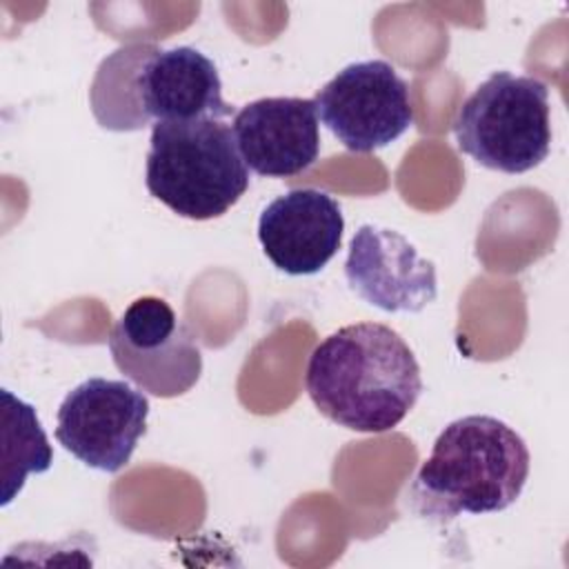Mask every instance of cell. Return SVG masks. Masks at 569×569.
<instances>
[{"instance_id": "6da1fadb", "label": "cell", "mask_w": 569, "mask_h": 569, "mask_svg": "<svg viewBox=\"0 0 569 569\" xmlns=\"http://www.w3.org/2000/svg\"><path fill=\"white\" fill-rule=\"evenodd\" d=\"M305 387L331 422L382 433L413 409L422 376L398 331L380 322H356L340 327L311 351Z\"/></svg>"}, {"instance_id": "7a4b0ae2", "label": "cell", "mask_w": 569, "mask_h": 569, "mask_svg": "<svg viewBox=\"0 0 569 569\" xmlns=\"http://www.w3.org/2000/svg\"><path fill=\"white\" fill-rule=\"evenodd\" d=\"M525 440L493 416L447 425L418 469L409 502L420 516L493 513L516 502L529 478Z\"/></svg>"}, {"instance_id": "3957f363", "label": "cell", "mask_w": 569, "mask_h": 569, "mask_svg": "<svg viewBox=\"0 0 569 569\" xmlns=\"http://www.w3.org/2000/svg\"><path fill=\"white\" fill-rule=\"evenodd\" d=\"M149 193L173 213L211 220L227 213L249 189L233 129L222 120L156 122L147 153Z\"/></svg>"}, {"instance_id": "277c9868", "label": "cell", "mask_w": 569, "mask_h": 569, "mask_svg": "<svg viewBox=\"0 0 569 569\" xmlns=\"http://www.w3.org/2000/svg\"><path fill=\"white\" fill-rule=\"evenodd\" d=\"M458 149L478 164L525 173L551 149L549 89L533 76L491 73L453 118Z\"/></svg>"}, {"instance_id": "5b68a950", "label": "cell", "mask_w": 569, "mask_h": 569, "mask_svg": "<svg viewBox=\"0 0 569 569\" xmlns=\"http://www.w3.org/2000/svg\"><path fill=\"white\" fill-rule=\"evenodd\" d=\"M107 345L124 378L158 398L189 391L202 371L196 338L169 302L156 296L133 300L116 320Z\"/></svg>"}, {"instance_id": "8992f818", "label": "cell", "mask_w": 569, "mask_h": 569, "mask_svg": "<svg viewBox=\"0 0 569 569\" xmlns=\"http://www.w3.org/2000/svg\"><path fill=\"white\" fill-rule=\"evenodd\" d=\"M318 118L356 153L398 140L413 124L407 82L387 60H362L340 69L313 98Z\"/></svg>"}, {"instance_id": "52a82bcc", "label": "cell", "mask_w": 569, "mask_h": 569, "mask_svg": "<svg viewBox=\"0 0 569 569\" xmlns=\"http://www.w3.org/2000/svg\"><path fill=\"white\" fill-rule=\"evenodd\" d=\"M149 398L124 380L89 378L58 407L56 440L80 462L107 473L120 471L147 431Z\"/></svg>"}, {"instance_id": "ba28073f", "label": "cell", "mask_w": 569, "mask_h": 569, "mask_svg": "<svg viewBox=\"0 0 569 569\" xmlns=\"http://www.w3.org/2000/svg\"><path fill=\"white\" fill-rule=\"evenodd\" d=\"M345 278L356 296L389 313H418L438 293L433 262L402 233L378 224H362L353 233Z\"/></svg>"}, {"instance_id": "9c48e42d", "label": "cell", "mask_w": 569, "mask_h": 569, "mask_svg": "<svg viewBox=\"0 0 569 569\" xmlns=\"http://www.w3.org/2000/svg\"><path fill=\"white\" fill-rule=\"evenodd\" d=\"M345 218L338 200L313 187L271 200L258 220V240L271 264L289 276H311L338 253Z\"/></svg>"}, {"instance_id": "30bf717a", "label": "cell", "mask_w": 569, "mask_h": 569, "mask_svg": "<svg viewBox=\"0 0 569 569\" xmlns=\"http://www.w3.org/2000/svg\"><path fill=\"white\" fill-rule=\"evenodd\" d=\"M233 138L249 169L269 178L302 173L318 160V111L309 98H260L233 118Z\"/></svg>"}, {"instance_id": "8fae6325", "label": "cell", "mask_w": 569, "mask_h": 569, "mask_svg": "<svg viewBox=\"0 0 569 569\" xmlns=\"http://www.w3.org/2000/svg\"><path fill=\"white\" fill-rule=\"evenodd\" d=\"M140 102L156 122L227 118L233 107L222 100L216 64L193 47L156 49L138 76Z\"/></svg>"}, {"instance_id": "7c38bea8", "label": "cell", "mask_w": 569, "mask_h": 569, "mask_svg": "<svg viewBox=\"0 0 569 569\" xmlns=\"http://www.w3.org/2000/svg\"><path fill=\"white\" fill-rule=\"evenodd\" d=\"M153 44H127L104 58L91 84V109L104 129L136 131L149 124L140 102L138 76L144 60L156 51Z\"/></svg>"}, {"instance_id": "4fadbf2b", "label": "cell", "mask_w": 569, "mask_h": 569, "mask_svg": "<svg viewBox=\"0 0 569 569\" xmlns=\"http://www.w3.org/2000/svg\"><path fill=\"white\" fill-rule=\"evenodd\" d=\"M53 462L47 433L36 409L2 389V500L7 507L24 487L29 473H44Z\"/></svg>"}]
</instances>
